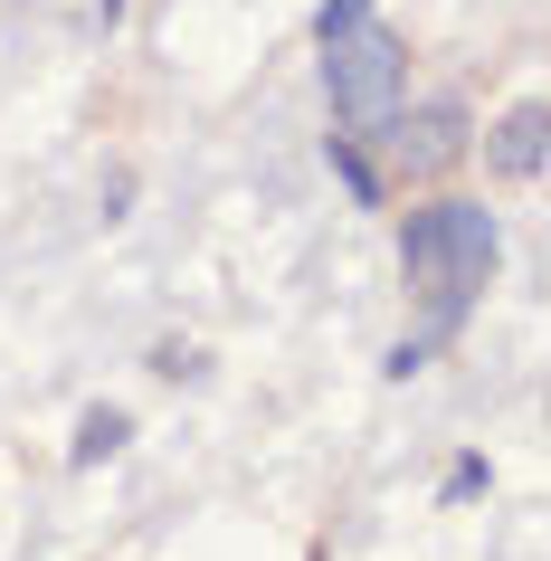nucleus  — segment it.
Wrapping results in <instances>:
<instances>
[{
	"label": "nucleus",
	"mask_w": 551,
	"mask_h": 561,
	"mask_svg": "<svg viewBox=\"0 0 551 561\" xmlns=\"http://www.w3.org/2000/svg\"><path fill=\"white\" fill-rule=\"evenodd\" d=\"M494 257H504V238H494V209H475V201H428L400 229V276L418 296V314H428L418 324L428 343H447L466 324V305L494 286Z\"/></svg>",
	"instance_id": "nucleus-1"
},
{
	"label": "nucleus",
	"mask_w": 551,
	"mask_h": 561,
	"mask_svg": "<svg viewBox=\"0 0 551 561\" xmlns=\"http://www.w3.org/2000/svg\"><path fill=\"white\" fill-rule=\"evenodd\" d=\"M323 87H333V124L352 144H390L409 58L390 38V20H380V0H333L323 10Z\"/></svg>",
	"instance_id": "nucleus-2"
},
{
	"label": "nucleus",
	"mask_w": 551,
	"mask_h": 561,
	"mask_svg": "<svg viewBox=\"0 0 551 561\" xmlns=\"http://www.w3.org/2000/svg\"><path fill=\"white\" fill-rule=\"evenodd\" d=\"M457 134H466V115H457V105H428L418 124H390V144H400V162H409V172H437V162L457 152Z\"/></svg>",
	"instance_id": "nucleus-3"
},
{
	"label": "nucleus",
	"mask_w": 551,
	"mask_h": 561,
	"mask_svg": "<svg viewBox=\"0 0 551 561\" xmlns=\"http://www.w3.org/2000/svg\"><path fill=\"white\" fill-rule=\"evenodd\" d=\"M494 172H504V181L542 172V105H514V115H504V134H494Z\"/></svg>",
	"instance_id": "nucleus-4"
},
{
	"label": "nucleus",
	"mask_w": 551,
	"mask_h": 561,
	"mask_svg": "<svg viewBox=\"0 0 551 561\" xmlns=\"http://www.w3.org/2000/svg\"><path fill=\"white\" fill-rule=\"evenodd\" d=\"M333 172H343V191H352L361 209H380V172H371V152L352 144V134H333Z\"/></svg>",
	"instance_id": "nucleus-5"
},
{
	"label": "nucleus",
	"mask_w": 551,
	"mask_h": 561,
	"mask_svg": "<svg viewBox=\"0 0 551 561\" xmlns=\"http://www.w3.org/2000/svg\"><path fill=\"white\" fill-rule=\"evenodd\" d=\"M115 447H124V410H87V419H77V467L115 457Z\"/></svg>",
	"instance_id": "nucleus-6"
},
{
	"label": "nucleus",
	"mask_w": 551,
	"mask_h": 561,
	"mask_svg": "<svg viewBox=\"0 0 551 561\" xmlns=\"http://www.w3.org/2000/svg\"><path fill=\"white\" fill-rule=\"evenodd\" d=\"M95 20H105V30H115V20H124V0H95Z\"/></svg>",
	"instance_id": "nucleus-7"
}]
</instances>
